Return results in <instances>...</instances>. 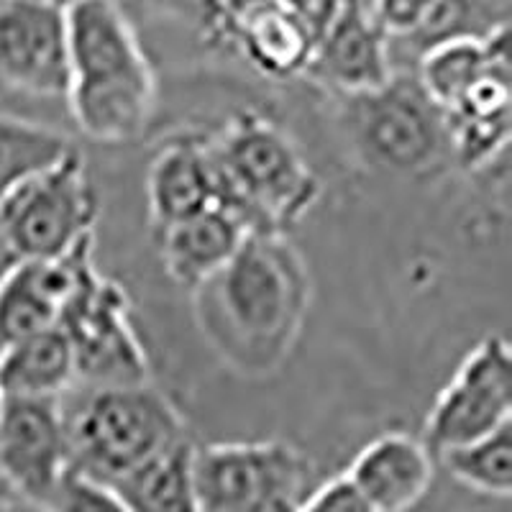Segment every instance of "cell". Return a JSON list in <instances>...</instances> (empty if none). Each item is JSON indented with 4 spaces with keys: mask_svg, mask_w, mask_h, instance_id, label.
Wrapping results in <instances>:
<instances>
[{
    "mask_svg": "<svg viewBox=\"0 0 512 512\" xmlns=\"http://www.w3.org/2000/svg\"><path fill=\"white\" fill-rule=\"evenodd\" d=\"M49 512H128V507L113 489L70 472L49 505Z\"/></svg>",
    "mask_w": 512,
    "mask_h": 512,
    "instance_id": "obj_23",
    "label": "cell"
},
{
    "mask_svg": "<svg viewBox=\"0 0 512 512\" xmlns=\"http://www.w3.org/2000/svg\"><path fill=\"white\" fill-rule=\"evenodd\" d=\"M218 208L249 233L287 236L320 198V180L280 123L254 111L228 118L208 134Z\"/></svg>",
    "mask_w": 512,
    "mask_h": 512,
    "instance_id": "obj_3",
    "label": "cell"
},
{
    "mask_svg": "<svg viewBox=\"0 0 512 512\" xmlns=\"http://www.w3.org/2000/svg\"><path fill=\"white\" fill-rule=\"evenodd\" d=\"M249 512H297V500H292V497H269V500L251 507Z\"/></svg>",
    "mask_w": 512,
    "mask_h": 512,
    "instance_id": "obj_25",
    "label": "cell"
},
{
    "mask_svg": "<svg viewBox=\"0 0 512 512\" xmlns=\"http://www.w3.org/2000/svg\"><path fill=\"white\" fill-rule=\"evenodd\" d=\"M70 472L93 482L113 484L146 461L190 441L187 423L175 402L149 384L88 387L64 410Z\"/></svg>",
    "mask_w": 512,
    "mask_h": 512,
    "instance_id": "obj_4",
    "label": "cell"
},
{
    "mask_svg": "<svg viewBox=\"0 0 512 512\" xmlns=\"http://www.w3.org/2000/svg\"><path fill=\"white\" fill-rule=\"evenodd\" d=\"M198 300L205 331L236 367L274 369L303 326L310 277L287 236L249 233Z\"/></svg>",
    "mask_w": 512,
    "mask_h": 512,
    "instance_id": "obj_1",
    "label": "cell"
},
{
    "mask_svg": "<svg viewBox=\"0 0 512 512\" xmlns=\"http://www.w3.org/2000/svg\"><path fill=\"white\" fill-rule=\"evenodd\" d=\"M159 256L169 280L185 290H200L233 259L249 231L223 208H208L198 216L157 231Z\"/></svg>",
    "mask_w": 512,
    "mask_h": 512,
    "instance_id": "obj_17",
    "label": "cell"
},
{
    "mask_svg": "<svg viewBox=\"0 0 512 512\" xmlns=\"http://www.w3.org/2000/svg\"><path fill=\"white\" fill-rule=\"evenodd\" d=\"M98 213L85 154L75 146L0 200V246L13 262H54L93 239Z\"/></svg>",
    "mask_w": 512,
    "mask_h": 512,
    "instance_id": "obj_5",
    "label": "cell"
},
{
    "mask_svg": "<svg viewBox=\"0 0 512 512\" xmlns=\"http://www.w3.org/2000/svg\"><path fill=\"white\" fill-rule=\"evenodd\" d=\"M70 474L64 400L6 397L0 415V477L13 497L47 507Z\"/></svg>",
    "mask_w": 512,
    "mask_h": 512,
    "instance_id": "obj_11",
    "label": "cell"
},
{
    "mask_svg": "<svg viewBox=\"0 0 512 512\" xmlns=\"http://www.w3.org/2000/svg\"><path fill=\"white\" fill-rule=\"evenodd\" d=\"M512 415V351L500 336L479 341L438 392L425 420L433 454L495 433Z\"/></svg>",
    "mask_w": 512,
    "mask_h": 512,
    "instance_id": "obj_10",
    "label": "cell"
},
{
    "mask_svg": "<svg viewBox=\"0 0 512 512\" xmlns=\"http://www.w3.org/2000/svg\"><path fill=\"white\" fill-rule=\"evenodd\" d=\"M95 236L54 262H13L0 277V354L24 338L54 328L93 264Z\"/></svg>",
    "mask_w": 512,
    "mask_h": 512,
    "instance_id": "obj_14",
    "label": "cell"
},
{
    "mask_svg": "<svg viewBox=\"0 0 512 512\" xmlns=\"http://www.w3.org/2000/svg\"><path fill=\"white\" fill-rule=\"evenodd\" d=\"M3 405H6V395H3V390H0V415H3Z\"/></svg>",
    "mask_w": 512,
    "mask_h": 512,
    "instance_id": "obj_27",
    "label": "cell"
},
{
    "mask_svg": "<svg viewBox=\"0 0 512 512\" xmlns=\"http://www.w3.org/2000/svg\"><path fill=\"white\" fill-rule=\"evenodd\" d=\"M451 477L472 492L510 497L512 492V423L464 446L436 454Z\"/></svg>",
    "mask_w": 512,
    "mask_h": 512,
    "instance_id": "obj_22",
    "label": "cell"
},
{
    "mask_svg": "<svg viewBox=\"0 0 512 512\" xmlns=\"http://www.w3.org/2000/svg\"><path fill=\"white\" fill-rule=\"evenodd\" d=\"M346 477L377 512H410L431 489L436 459L423 438L390 431L361 448Z\"/></svg>",
    "mask_w": 512,
    "mask_h": 512,
    "instance_id": "obj_16",
    "label": "cell"
},
{
    "mask_svg": "<svg viewBox=\"0 0 512 512\" xmlns=\"http://www.w3.org/2000/svg\"><path fill=\"white\" fill-rule=\"evenodd\" d=\"M336 3H236L208 6L203 31L218 47H231L269 80L305 77L315 44Z\"/></svg>",
    "mask_w": 512,
    "mask_h": 512,
    "instance_id": "obj_8",
    "label": "cell"
},
{
    "mask_svg": "<svg viewBox=\"0 0 512 512\" xmlns=\"http://www.w3.org/2000/svg\"><path fill=\"white\" fill-rule=\"evenodd\" d=\"M0 85L34 98H64L67 6L0 0Z\"/></svg>",
    "mask_w": 512,
    "mask_h": 512,
    "instance_id": "obj_12",
    "label": "cell"
},
{
    "mask_svg": "<svg viewBox=\"0 0 512 512\" xmlns=\"http://www.w3.org/2000/svg\"><path fill=\"white\" fill-rule=\"evenodd\" d=\"M75 146L57 128L0 111V200L31 175L57 164Z\"/></svg>",
    "mask_w": 512,
    "mask_h": 512,
    "instance_id": "obj_21",
    "label": "cell"
},
{
    "mask_svg": "<svg viewBox=\"0 0 512 512\" xmlns=\"http://www.w3.org/2000/svg\"><path fill=\"white\" fill-rule=\"evenodd\" d=\"M67 105L98 144L144 136L157 108V75L131 18L116 3L67 6Z\"/></svg>",
    "mask_w": 512,
    "mask_h": 512,
    "instance_id": "obj_2",
    "label": "cell"
},
{
    "mask_svg": "<svg viewBox=\"0 0 512 512\" xmlns=\"http://www.w3.org/2000/svg\"><path fill=\"white\" fill-rule=\"evenodd\" d=\"M297 512H377L346 474L313 487L297 502Z\"/></svg>",
    "mask_w": 512,
    "mask_h": 512,
    "instance_id": "obj_24",
    "label": "cell"
},
{
    "mask_svg": "<svg viewBox=\"0 0 512 512\" xmlns=\"http://www.w3.org/2000/svg\"><path fill=\"white\" fill-rule=\"evenodd\" d=\"M505 34H510V24L500 26L484 39L459 36V39L433 44L418 54L415 80L443 116L454 113L461 100L466 98V93L482 80V75L492 64V57H495L497 44Z\"/></svg>",
    "mask_w": 512,
    "mask_h": 512,
    "instance_id": "obj_19",
    "label": "cell"
},
{
    "mask_svg": "<svg viewBox=\"0 0 512 512\" xmlns=\"http://www.w3.org/2000/svg\"><path fill=\"white\" fill-rule=\"evenodd\" d=\"M146 203L157 231L218 205L208 134L182 131L162 139L146 167Z\"/></svg>",
    "mask_w": 512,
    "mask_h": 512,
    "instance_id": "obj_15",
    "label": "cell"
},
{
    "mask_svg": "<svg viewBox=\"0 0 512 512\" xmlns=\"http://www.w3.org/2000/svg\"><path fill=\"white\" fill-rule=\"evenodd\" d=\"M395 72L392 41L379 29L372 3H336L305 77L356 100L387 88Z\"/></svg>",
    "mask_w": 512,
    "mask_h": 512,
    "instance_id": "obj_13",
    "label": "cell"
},
{
    "mask_svg": "<svg viewBox=\"0 0 512 512\" xmlns=\"http://www.w3.org/2000/svg\"><path fill=\"white\" fill-rule=\"evenodd\" d=\"M313 464L287 441L208 443L192 451V487L200 512H249L269 497L303 500Z\"/></svg>",
    "mask_w": 512,
    "mask_h": 512,
    "instance_id": "obj_7",
    "label": "cell"
},
{
    "mask_svg": "<svg viewBox=\"0 0 512 512\" xmlns=\"http://www.w3.org/2000/svg\"><path fill=\"white\" fill-rule=\"evenodd\" d=\"M77 384L70 341L57 326L0 354V390L18 400H64Z\"/></svg>",
    "mask_w": 512,
    "mask_h": 512,
    "instance_id": "obj_18",
    "label": "cell"
},
{
    "mask_svg": "<svg viewBox=\"0 0 512 512\" xmlns=\"http://www.w3.org/2000/svg\"><path fill=\"white\" fill-rule=\"evenodd\" d=\"M0 512H49L47 507L26 502L21 497H0Z\"/></svg>",
    "mask_w": 512,
    "mask_h": 512,
    "instance_id": "obj_26",
    "label": "cell"
},
{
    "mask_svg": "<svg viewBox=\"0 0 512 512\" xmlns=\"http://www.w3.org/2000/svg\"><path fill=\"white\" fill-rule=\"evenodd\" d=\"M192 451V441L177 443L157 459L108 484V489L121 497L128 512H200L192 487Z\"/></svg>",
    "mask_w": 512,
    "mask_h": 512,
    "instance_id": "obj_20",
    "label": "cell"
},
{
    "mask_svg": "<svg viewBox=\"0 0 512 512\" xmlns=\"http://www.w3.org/2000/svg\"><path fill=\"white\" fill-rule=\"evenodd\" d=\"M354 103L361 144L382 167L418 177L454 162L446 116L420 90L415 75L395 72L387 88Z\"/></svg>",
    "mask_w": 512,
    "mask_h": 512,
    "instance_id": "obj_9",
    "label": "cell"
},
{
    "mask_svg": "<svg viewBox=\"0 0 512 512\" xmlns=\"http://www.w3.org/2000/svg\"><path fill=\"white\" fill-rule=\"evenodd\" d=\"M57 328L70 341L77 384L134 387L152 379L149 356L131 320V300L123 285L95 269V262L82 272Z\"/></svg>",
    "mask_w": 512,
    "mask_h": 512,
    "instance_id": "obj_6",
    "label": "cell"
}]
</instances>
